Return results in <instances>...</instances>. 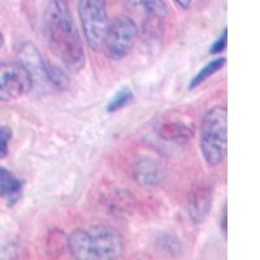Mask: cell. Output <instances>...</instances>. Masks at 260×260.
Returning <instances> with one entry per match:
<instances>
[{
  "instance_id": "obj_11",
  "label": "cell",
  "mask_w": 260,
  "mask_h": 260,
  "mask_svg": "<svg viewBox=\"0 0 260 260\" xmlns=\"http://www.w3.org/2000/svg\"><path fill=\"white\" fill-rule=\"evenodd\" d=\"M157 133L160 138L169 142H187L194 136L191 127L183 122H168L161 125Z\"/></svg>"
},
{
  "instance_id": "obj_1",
  "label": "cell",
  "mask_w": 260,
  "mask_h": 260,
  "mask_svg": "<svg viewBox=\"0 0 260 260\" xmlns=\"http://www.w3.org/2000/svg\"><path fill=\"white\" fill-rule=\"evenodd\" d=\"M45 32L51 52L67 71L77 73L85 65V50L67 0H50L45 16Z\"/></svg>"
},
{
  "instance_id": "obj_5",
  "label": "cell",
  "mask_w": 260,
  "mask_h": 260,
  "mask_svg": "<svg viewBox=\"0 0 260 260\" xmlns=\"http://www.w3.org/2000/svg\"><path fill=\"white\" fill-rule=\"evenodd\" d=\"M138 37L136 22L127 16H118L108 24L102 46L111 59L121 60L133 50Z\"/></svg>"
},
{
  "instance_id": "obj_17",
  "label": "cell",
  "mask_w": 260,
  "mask_h": 260,
  "mask_svg": "<svg viewBox=\"0 0 260 260\" xmlns=\"http://www.w3.org/2000/svg\"><path fill=\"white\" fill-rule=\"evenodd\" d=\"M226 211H224V215H222V222H221V228H222V232L226 233V229H228V220H226Z\"/></svg>"
},
{
  "instance_id": "obj_16",
  "label": "cell",
  "mask_w": 260,
  "mask_h": 260,
  "mask_svg": "<svg viewBox=\"0 0 260 260\" xmlns=\"http://www.w3.org/2000/svg\"><path fill=\"white\" fill-rule=\"evenodd\" d=\"M175 2L178 4V6L181 7V8L187 9L190 6H191L192 0H175Z\"/></svg>"
},
{
  "instance_id": "obj_6",
  "label": "cell",
  "mask_w": 260,
  "mask_h": 260,
  "mask_svg": "<svg viewBox=\"0 0 260 260\" xmlns=\"http://www.w3.org/2000/svg\"><path fill=\"white\" fill-rule=\"evenodd\" d=\"M78 16L87 45L92 50L102 47L108 27L106 0H80Z\"/></svg>"
},
{
  "instance_id": "obj_4",
  "label": "cell",
  "mask_w": 260,
  "mask_h": 260,
  "mask_svg": "<svg viewBox=\"0 0 260 260\" xmlns=\"http://www.w3.org/2000/svg\"><path fill=\"white\" fill-rule=\"evenodd\" d=\"M34 77L26 64L21 61H0V102L17 101L29 94Z\"/></svg>"
},
{
  "instance_id": "obj_8",
  "label": "cell",
  "mask_w": 260,
  "mask_h": 260,
  "mask_svg": "<svg viewBox=\"0 0 260 260\" xmlns=\"http://www.w3.org/2000/svg\"><path fill=\"white\" fill-rule=\"evenodd\" d=\"M212 207V192L208 189H198L190 194L187 211L194 224H201L207 219Z\"/></svg>"
},
{
  "instance_id": "obj_7",
  "label": "cell",
  "mask_w": 260,
  "mask_h": 260,
  "mask_svg": "<svg viewBox=\"0 0 260 260\" xmlns=\"http://www.w3.org/2000/svg\"><path fill=\"white\" fill-rule=\"evenodd\" d=\"M134 178L142 186H156L164 177L161 166L154 159L142 157L134 164Z\"/></svg>"
},
{
  "instance_id": "obj_14",
  "label": "cell",
  "mask_w": 260,
  "mask_h": 260,
  "mask_svg": "<svg viewBox=\"0 0 260 260\" xmlns=\"http://www.w3.org/2000/svg\"><path fill=\"white\" fill-rule=\"evenodd\" d=\"M12 138V130L8 126H0V159L8 154V143Z\"/></svg>"
},
{
  "instance_id": "obj_9",
  "label": "cell",
  "mask_w": 260,
  "mask_h": 260,
  "mask_svg": "<svg viewBox=\"0 0 260 260\" xmlns=\"http://www.w3.org/2000/svg\"><path fill=\"white\" fill-rule=\"evenodd\" d=\"M121 2L133 12L139 13L147 20H160L168 12L164 0H121Z\"/></svg>"
},
{
  "instance_id": "obj_3",
  "label": "cell",
  "mask_w": 260,
  "mask_h": 260,
  "mask_svg": "<svg viewBox=\"0 0 260 260\" xmlns=\"http://www.w3.org/2000/svg\"><path fill=\"white\" fill-rule=\"evenodd\" d=\"M201 150L210 167L220 166L228 154L226 107H213L204 115L201 125Z\"/></svg>"
},
{
  "instance_id": "obj_13",
  "label": "cell",
  "mask_w": 260,
  "mask_h": 260,
  "mask_svg": "<svg viewBox=\"0 0 260 260\" xmlns=\"http://www.w3.org/2000/svg\"><path fill=\"white\" fill-rule=\"evenodd\" d=\"M133 99V91L129 87H122L121 90H118L113 98L110 101L108 106H107V111L108 112H116V111L121 110L125 106L132 102Z\"/></svg>"
},
{
  "instance_id": "obj_2",
  "label": "cell",
  "mask_w": 260,
  "mask_h": 260,
  "mask_svg": "<svg viewBox=\"0 0 260 260\" xmlns=\"http://www.w3.org/2000/svg\"><path fill=\"white\" fill-rule=\"evenodd\" d=\"M72 256L80 260H111L122 254L124 242L121 236L113 229L95 226L77 229L68 238Z\"/></svg>"
},
{
  "instance_id": "obj_18",
  "label": "cell",
  "mask_w": 260,
  "mask_h": 260,
  "mask_svg": "<svg viewBox=\"0 0 260 260\" xmlns=\"http://www.w3.org/2000/svg\"><path fill=\"white\" fill-rule=\"evenodd\" d=\"M4 45V38H3V34H2V31H0V48H2V46Z\"/></svg>"
},
{
  "instance_id": "obj_15",
  "label": "cell",
  "mask_w": 260,
  "mask_h": 260,
  "mask_svg": "<svg viewBox=\"0 0 260 260\" xmlns=\"http://www.w3.org/2000/svg\"><path fill=\"white\" fill-rule=\"evenodd\" d=\"M226 45H228V30L224 29V30H222L221 36H220L219 38L216 39V42L212 45V47H211L210 52L211 53H219V52H221L222 50H225Z\"/></svg>"
},
{
  "instance_id": "obj_12",
  "label": "cell",
  "mask_w": 260,
  "mask_h": 260,
  "mask_svg": "<svg viewBox=\"0 0 260 260\" xmlns=\"http://www.w3.org/2000/svg\"><path fill=\"white\" fill-rule=\"evenodd\" d=\"M224 65H225L224 57H217V59L212 60V61H210L208 64L204 65L203 68H202L198 73L195 74L194 78H192L191 82H190V89H194V87L199 86L201 83H203L207 78H210L211 76H213L216 72H219Z\"/></svg>"
},
{
  "instance_id": "obj_10",
  "label": "cell",
  "mask_w": 260,
  "mask_h": 260,
  "mask_svg": "<svg viewBox=\"0 0 260 260\" xmlns=\"http://www.w3.org/2000/svg\"><path fill=\"white\" fill-rule=\"evenodd\" d=\"M22 191V182L12 172L0 167V197L13 204Z\"/></svg>"
}]
</instances>
